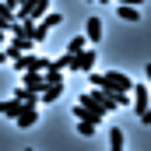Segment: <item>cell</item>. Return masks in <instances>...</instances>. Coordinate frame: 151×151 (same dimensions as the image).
<instances>
[{"label":"cell","mask_w":151,"mask_h":151,"mask_svg":"<svg viewBox=\"0 0 151 151\" xmlns=\"http://www.w3.org/2000/svg\"><path fill=\"white\" fill-rule=\"evenodd\" d=\"M11 63H14L18 74H32V70H46V67H49V60H46V56H35V53H18Z\"/></svg>","instance_id":"1"},{"label":"cell","mask_w":151,"mask_h":151,"mask_svg":"<svg viewBox=\"0 0 151 151\" xmlns=\"http://www.w3.org/2000/svg\"><path fill=\"white\" fill-rule=\"evenodd\" d=\"M99 88H106V91H134V81L123 74V70H109V74H102V84Z\"/></svg>","instance_id":"2"},{"label":"cell","mask_w":151,"mask_h":151,"mask_svg":"<svg viewBox=\"0 0 151 151\" xmlns=\"http://www.w3.org/2000/svg\"><path fill=\"white\" fill-rule=\"evenodd\" d=\"M81 102H84V106H88L91 113H99V116H106V113H109V109H113L102 88H91V91H81Z\"/></svg>","instance_id":"3"},{"label":"cell","mask_w":151,"mask_h":151,"mask_svg":"<svg viewBox=\"0 0 151 151\" xmlns=\"http://www.w3.org/2000/svg\"><path fill=\"white\" fill-rule=\"evenodd\" d=\"M91 67H95V49H81V53H70V70L91 74Z\"/></svg>","instance_id":"4"},{"label":"cell","mask_w":151,"mask_h":151,"mask_svg":"<svg viewBox=\"0 0 151 151\" xmlns=\"http://www.w3.org/2000/svg\"><path fill=\"white\" fill-rule=\"evenodd\" d=\"M130 99H134V102H130V106H134V113L141 116V113H144V109L151 106V88H148V84H134Z\"/></svg>","instance_id":"5"},{"label":"cell","mask_w":151,"mask_h":151,"mask_svg":"<svg viewBox=\"0 0 151 151\" xmlns=\"http://www.w3.org/2000/svg\"><path fill=\"white\" fill-rule=\"evenodd\" d=\"M21 84H25L28 91H39V99H42V88H46L49 81H46V70H32V74H21Z\"/></svg>","instance_id":"6"},{"label":"cell","mask_w":151,"mask_h":151,"mask_svg":"<svg viewBox=\"0 0 151 151\" xmlns=\"http://www.w3.org/2000/svg\"><path fill=\"white\" fill-rule=\"evenodd\" d=\"M35 123H39V109H35V106H21V113L14 116V127L28 130V127H35Z\"/></svg>","instance_id":"7"},{"label":"cell","mask_w":151,"mask_h":151,"mask_svg":"<svg viewBox=\"0 0 151 151\" xmlns=\"http://www.w3.org/2000/svg\"><path fill=\"white\" fill-rule=\"evenodd\" d=\"M102 32H106V28H102V21H99V18H88V21H84V35H88L91 46H95V42H102Z\"/></svg>","instance_id":"8"},{"label":"cell","mask_w":151,"mask_h":151,"mask_svg":"<svg viewBox=\"0 0 151 151\" xmlns=\"http://www.w3.org/2000/svg\"><path fill=\"white\" fill-rule=\"evenodd\" d=\"M21 106H25V102H21L18 95H11V99H0V116H11V119H14V116L21 113Z\"/></svg>","instance_id":"9"},{"label":"cell","mask_w":151,"mask_h":151,"mask_svg":"<svg viewBox=\"0 0 151 151\" xmlns=\"http://www.w3.org/2000/svg\"><path fill=\"white\" fill-rule=\"evenodd\" d=\"M74 119H77V123H102V116L91 113L84 102H77V106H74Z\"/></svg>","instance_id":"10"},{"label":"cell","mask_w":151,"mask_h":151,"mask_svg":"<svg viewBox=\"0 0 151 151\" xmlns=\"http://www.w3.org/2000/svg\"><path fill=\"white\" fill-rule=\"evenodd\" d=\"M116 18H123V21H141V7H127V4H116Z\"/></svg>","instance_id":"11"},{"label":"cell","mask_w":151,"mask_h":151,"mask_svg":"<svg viewBox=\"0 0 151 151\" xmlns=\"http://www.w3.org/2000/svg\"><path fill=\"white\" fill-rule=\"evenodd\" d=\"M60 95H63V81H53V84L42 88V99H39V102H56Z\"/></svg>","instance_id":"12"},{"label":"cell","mask_w":151,"mask_h":151,"mask_svg":"<svg viewBox=\"0 0 151 151\" xmlns=\"http://www.w3.org/2000/svg\"><path fill=\"white\" fill-rule=\"evenodd\" d=\"M123 144H127L123 130H119V127H113V130H109V151H123Z\"/></svg>","instance_id":"13"},{"label":"cell","mask_w":151,"mask_h":151,"mask_svg":"<svg viewBox=\"0 0 151 151\" xmlns=\"http://www.w3.org/2000/svg\"><path fill=\"white\" fill-rule=\"evenodd\" d=\"M84 42H88V35H74V39H70V46H67V53H81Z\"/></svg>","instance_id":"14"},{"label":"cell","mask_w":151,"mask_h":151,"mask_svg":"<svg viewBox=\"0 0 151 151\" xmlns=\"http://www.w3.org/2000/svg\"><path fill=\"white\" fill-rule=\"evenodd\" d=\"M141 127H151V106L144 109V113H141Z\"/></svg>","instance_id":"15"},{"label":"cell","mask_w":151,"mask_h":151,"mask_svg":"<svg viewBox=\"0 0 151 151\" xmlns=\"http://www.w3.org/2000/svg\"><path fill=\"white\" fill-rule=\"evenodd\" d=\"M116 4H127V7H144V0H116Z\"/></svg>","instance_id":"16"},{"label":"cell","mask_w":151,"mask_h":151,"mask_svg":"<svg viewBox=\"0 0 151 151\" xmlns=\"http://www.w3.org/2000/svg\"><path fill=\"white\" fill-rule=\"evenodd\" d=\"M4 4H7V7H14V11L21 7V0H4Z\"/></svg>","instance_id":"17"},{"label":"cell","mask_w":151,"mask_h":151,"mask_svg":"<svg viewBox=\"0 0 151 151\" xmlns=\"http://www.w3.org/2000/svg\"><path fill=\"white\" fill-rule=\"evenodd\" d=\"M144 74H148V88H151V63H148V67H144Z\"/></svg>","instance_id":"18"},{"label":"cell","mask_w":151,"mask_h":151,"mask_svg":"<svg viewBox=\"0 0 151 151\" xmlns=\"http://www.w3.org/2000/svg\"><path fill=\"white\" fill-rule=\"evenodd\" d=\"M4 60H11V56H7V49H0V63H4Z\"/></svg>","instance_id":"19"},{"label":"cell","mask_w":151,"mask_h":151,"mask_svg":"<svg viewBox=\"0 0 151 151\" xmlns=\"http://www.w3.org/2000/svg\"><path fill=\"white\" fill-rule=\"evenodd\" d=\"M25 4H28V0H21V7H25Z\"/></svg>","instance_id":"20"},{"label":"cell","mask_w":151,"mask_h":151,"mask_svg":"<svg viewBox=\"0 0 151 151\" xmlns=\"http://www.w3.org/2000/svg\"><path fill=\"white\" fill-rule=\"evenodd\" d=\"M0 49H4V42H0Z\"/></svg>","instance_id":"21"},{"label":"cell","mask_w":151,"mask_h":151,"mask_svg":"<svg viewBox=\"0 0 151 151\" xmlns=\"http://www.w3.org/2000/svg\"><path fill=\"white\" fill-rule=\"evenodd\" d=\"M25 151H32V148H25Z\"/></svg>","instance_id":"22"}]
</instances>
